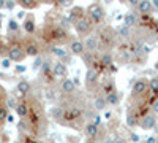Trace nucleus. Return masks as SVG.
Wrapping results in <instances>:
<instances>
[{"mask_svg": "<svg viewBox=\"0 0 158 143\" xmlns=\"http://www.w3.org/2000/svg\"><path fill=\"white\" fill-rule=\"evenodd\" d=\"M84 118V110L77 105H71L70 108H65V116L62 124H76Z\"/></svg>", "mask_w": 158, "mask_h": 143, "instance_id": "nucleus-1", "label": "nucleus"}, {"mask_svg": "<svg viewBox=\"0 0 158 143\" xmlns=\"http://www.w3.org/2000/svg\"><path fill=\"white\" fill-rule=\"evenodd\" d=\"M8 57H10L13 62H22L25 57H27L24 43H19V42L11 43V45L8 46Z\"/></svg>", "mask_w": 158, "mask_h": 143, "instance_id": "nucleus-2", "label": "nucleus"}, {"mask_svg": "<svg viewBox=\"0 0 158 143\" xmlns=\"http://www.w3.org/2000/svg\"><path fill=\"white\" fill-rule=\"evenodd\" d=\"M98 37H100L101 46H108V48H112L114 43H115V40L118 38V37H117V32L112 30L111 27H104V29L98 34Z\"/></svg>", "mask_w": 158, "mask_h": 143, "instance_id": "nucleus-3", "label": "nucleus"}, {"mask_svg": "<svg viewBox=\"0 0 158 143\" xmlns=\"http://www.w3.org/2000/svg\"><path fill=\"white\" fill-rule=\"evenodd\" d=\"M73 27H74V30H76V34H77L79 37H85V35H90L92 27H94V22L90 21L89 16H84L82 19L76 21Z\"/></svg>", "mask_w": 158, "mask_h": 143, "instance_id": "nucleus-4", "label": "nucleus"}, {"mask_svg": "<svg viewBox=\"0 0 158 143\" xmlns=\"http://www.w3.org/2000/svg\"><path fill=\"white\" fill-rule=\"evenodd\" d=\"M87 16L90 18V21L94 24H100L104 19V10L100 3H92L87 8Z\"/></svg>", "mask_w": 158, "mask_h": 143, "instance_id": "nucleus-5", "label": "nucleus"}, {"mask_svg": "<svg viewBox=\"0 0 158 143\" xmlns=\"http://www.w3.org/2000/svg\"><path fill=\"white\" fill-rule=\"evenodd\" d=\"M149 91V81L146 78H139L133 83V87H131V99L133 97H142Z\"/></svg>", "mask_w": 158, "mask_h": 143, "instance_id": "nucleus-6", "label": "nucleus"}, {"mask_svg": "<svg viewBox=\"0 0 158 143\" xmlns=\"http://www.w3.org/2000/svg\"><path fill=\"white\" fill-rule=\"evenodd\" d=\"M84 45H85V51L97 54V51H98V49H100V46H101V43H100V37H98V35H95V34L87 35V38L84 40Z\"/></svg>", "mask_w": 158, "mask_h": 143, "instance_id": "nucleus-7", "label": "nucleus"}, {"mask_svg": "<svg viewBox=\"0 0 158 143\" xmlns=\"http://www.w3.org/2000/svg\"><path fill=\"white\" fill-rule=\"evenodd\" d=\"M156 116L153 113H147L144 114L142 118L139 119V127L142 129V131H152V129L156 127Z\"/></svg>", "mask_w": 158, "mask_h": 143, "instance_id": "nucleus-8", "label": "nucleus"}, {"mask_svg": "<svg viewBox=\"0 0 158 143\" xmlns=\"http://www.w3.org/2000/svg\"><path fill=\"white\" fill-rule=\"evenodd\" d=\"M68 51L71 56H79L81 57L84 53H85V45L82 40H77V38H73L70 42V46H68Z\"/></svg>", "mask_w": 158, "mask_h": 143, "instance_id": "nucleus-9", "label": "nucleus"}, {"mask_svg": "<svg viewBox=\"0 0 158 143\" xmlns=\"http://www.w3.org/2000/svg\"><path fill=\"white\" fill-rule=\"evenodd\" d=\"M52 75H54V78H67L68 75V67L67 64H63L62 60H57L52 64Z\"/></svg>", "mask_w": 158, "mask_h": 143, "instance_id": "nucleus-10", "label": "nucleus"}, {"mask_svg": "<svg viewBox=\"0 0 158 143\" xmlns=\"http://www.w3.org/2000/svg\"><path fill=\"white\" fill-rule=\"evenodd\" d=\"M84 132H85V135L89 137V140H95V141H97V138L100 137V126L95 124L94 121H89V123L84 126Z\"/></svg>", "mask_w": 158, "mask_h": 143, "instance_id": "nucleus-11", "label": "nucleus"}, {"mask_svg": "<svg viewBox=\"0 0 158 143\" xmlns=\"http://www.w3.org/2000/svg\"><path fill=\"white\" fill-rule=\"evenodd\" d=\"M24 48H25V53L30 57H38L41 49H40V45L35 42V40H25L24 42Z\"/></svg>", "mask_w": 158, "mask_h": 143, "instance_id": "nucleus-12", "label": "nucleus"}, {"mask_svg": "<svg viewBox=\"0 0 158 143\" xmlns=\"http://www.w3.org/2000/svg\"><path fill=\"white\" fill-rule=\"evenodd\" d=\"M16 114L19 116V119H25V118H29V114H30V103L25 102V99H21L19 103H18V107L15 108Z\"/></svg>", "mask_w": 158, "mask_h": 143, "instance_id": "nucleus-13", "label": "nucleus"}, {"mask_svg": "<svg viewBox=\"0 0 158 143\" xmlns=\"http://www.w3.org/2000/svg\"><path fill=\"white\" fill-rule=\"evenodd\" d=\"M76 83L73 80H70V78H63L62 83H60V89H62V92L63 94H67V96H73L76 94Z\"/></svg>", "mask_w": 158, "mask_h": 143, "instance_id": "nucleus-14", "label": "nucleus"}, {"mask_svg": "<svg viewBox=\"0 0 158 143\" xmlns=\"http://www.w3.org/2000/svg\"><path fill=\"white\" fill-rule=\"evenodd\" d=\"M92 105H94V110L95 111H104L108 107V102H106V96L104 94H97L94 97V100H92Z\"/></svg>", "mask_w": 158, "mask_h": 143, "instance_id": "nucleus-15", "label": "nucleus"}, {"mask_svg": "<svg viewBox=\"0 0 158 143\" xmlns=\"http://www.w3.org/2000/svg\"><path fill=\"white\" fill-rule=\"evenodd\" d=\"M30 89H32V84L29 81H25V80L19 81L18 86H16V96L19 97V100L24 99L25 96H29L30 94Z\"/></svg>", "mask_w": 158, "mask_h": 143, "instance_id": "nucleus-16", "label": "nucleus"}, {"mask_svg": "<svg viewBox=\"0 0 158 143\" xmlns=\"http://www.w3.org/2000/svg\"><path fill=\"white\" fill-rule=\"evenodd\" d=\"M100 78V72L95 69V67H89L87 72H85V84L87 86H95L97 81Z\"/></svg>", "mask_w": 158, "mask_h": 143, "instance_id": "nucleus-17", "label": "nucleus"}, {"mask_svg": "<svg viewBox=\"0 0 158 143\" xmlns=\"http://www.w3.org/2000/svg\"><path fill=\"white\" fill-rule=\"evenodd\" d=\"M22 29L25 30V34H29V35L36 32V22H35L33 15H27V18L22 21Z\"/></svg>", "mask_w": 158, "mask_h": 143, "instance_id": "nucleus-18", "label": "nucleus"}, {"mask_svg": "<svg viewBox=\"0 0 158 143\" xmlns=\"http://www.w3.org/2000/svg\"><path fill=\"white\" fill-rule=\"evenodd\" d=\"M117 37L120 38V40H127L130 42L131 38H133V29L127 27V25H120V27H117Z\"/></svg>", "mask_w": 158, "mask_h": 143, "instance_id": "nucleus-19", "label": "nucleus"}, {"mask_svg": "<svg viewBox=\"0 0 158 143\" xmlns=\"http://www.w3.org/2000/svg\"><path fill=\"white\" fill-rule=\"evenodd\" d=\"M85 8H82V7H73L71 10H70V15H68V18L73 21V22H76V21H79V19H82L84 16H85Z\"/></svg>", "mask_w": 158, "mask_h": 143, "instance_id": "nucleus-20", "label": "nucleus"}, {"mask_svg": "<svg viewBox=\"0 0 158 143\" xmlns=\"http://www.w3.org/2000/svg\"><path fill=\"white\" fill-rule=\"evenodd\" d=\"M152 11H153L152 0H141V3L138 5V13H141V15H150Z\"/></svg>", "mask_w": 158, "mask_h": 143, "instance_id": "nucleus-21", "label": "nucleus"}, {"mask_svg": "<svg viewBox=\"0 0 158 143\" xmlns=\"http://www.w3.org/2000/svg\"><path fill=\"white\" fill-rule=\"evenodd\" d=\"M120 99H122V94L118 92V91H112V92L106 94V102H108V105L111 107H115L120 103Z\"/></svg>", "mask_w": 158, "mask_h": 143, "instance_id": "nucleus-22", "label": "nucleus"}, {"mask_svg": "<svg viewBox=\"0 0 158 143\" xmlns=\"http://www.w3.org/2000/svg\"><path fill=\"white\" fill-rule=\"evenodd\" d=\"M123 25H127L130 29H133L135 25H138V15L136 13H127L123 16Z\"/></svg>", "mask_w": 158, "mask_h": 143, "instance_id": "nucleus-23", "label": "nucleus"}, {"mask_svg": "<svg viewBox=\"0 0 158 143\" xmlns=\"http://www.w3.org/2000/svg\"><path fill=\"white\" fill-rule=\"evenodd\" d=\"M51 116H52V119H56L57 123L62 124L63 116H65V108L63 107H52L51 108Z\"/></svg>", "mask_w": 158, "mask_h": 143, "instance_id": "nucleus-24", "label": "nucleus"}, {"mask_svg": "<svg viewBox=\"0 0 158 143\" xmlns=\"http://www.w3.org/2000/svg\"><path fill=\"white\" fill-rule=\"evenodd\" d=\"M16 127H18V132L21 135H25V134H30L32 132L30 131V123L27 121V118H25V119H19V123L16 124Z\"/></svg>", "mask_w": 158, "mask_h": 143, "instance_id": "nucleus-25", "label": "nucleus"}, {"mask_svg": "<svg viewBox=\"0 0 158 143\" xmlns=\"http://www.w3.org/2000/svg\"><path fill=\"white\" fill-rule=\"evenodd\" d=\"M98 62L101 64V67H111V65H114V57L109 53H103L101 57L98 59Z\"/></svg>", "mask_w": 158, "mask_h": 143, "instance_id": "nucleus-26", "label": "nucleus"}, {"mask_svg": "<svg viewBox=\"0 0 158 143\" xmlns=\"http://www.w3.org/2000/svg\"><path fill=\"white\" fill-rule=\"evenodd\" d=\"M19 5L24 10H35L40 5V0H19Z\"/></svg>", "mask_w": 158, "mask_h": 143, "instance_id": "nucleus-27", "label": "nucleus"}, {"mask_svg": "<svg viewBox=\"0 0 158 143\" xmlns=\"http://www.w3.org/2000/svg\"><path fill=\"white\" fill-rule=\"evenodd\" d=\"M6 29H8L10 34H19L21 25H19V22H18L16 19H8V22H6Z\"/></svg>", "mask_w": 158, "mask_h": 143, "instance_id": "nucleus-28", "label": "nucleus"}, {"mask_svg": "<svg viewBox=\"0 0 158 143\" xmlns=\"http://www.w3.org/2000/svg\"><path fill=\"white\" fill-rule=\"evenodd\" d=\"M51 51H52V54H54V56H57V57H59V60H60V59H63L65 56H67V54L70 53L68 49H63V48H60V46H57V45H56V46H52V49H51Z\"/></svg>", "mask_w": 158, "mask_h": 143, "instance_id": "nucleus-29", "label": "nucleus"}, {"mask_svg": "<svg viewBox=\"0 0 158 143\" xmlns=\"http://www.w3.org/2000/svg\"><path fill=\"white\" fill-rule=\"evenodd\" d=\"M81 59L84 60V64H85L87 69H89V67H92V64L95 62V54H94V53H89V51H85V53L81 56Z\"/></svg>", "mask_w": 158, "mask_h": 143, "instance_id": "nucleus-30", "label": "nucleus"}, {"mask_svg": "<svg viewBox=\"0 0 158 143\" xmlns=\"http://www.w3.org/2000/svg\"><path fill=\"white\" fill-rule=\"evenodd\" d=\"M59 25H60V27H63L65 30H68V29H71L73 25H74V22H73L68 16H62L60 21H59Z\"/></svg>", "mask_w": 158, "mask_h": 143, "instance_id": "nucleus-31", "label": "nucleus"}, {"mask_svg": "<svg viewBox=\"0 0 158 143\" xmlns=\"http://www.w3.org/2000/svg\"><path fill=\"white\" fill-rule=\"evenodd\" d=\"M136 124H139L138 119H136V114L133 111H128V114H127V126L128 127H135Z\"/></svg>", "mask_w": 158, "mask_h": 143, "instance_id": "nucleus-32", "label": "nucleus"}, {"mask_svg": "<svg viewBox=\"0 0 158 143\" xmlns=\"http://www.w3.org/2000/svg\"><path fill=\"white\" fill-rule=\"evenodd\" d=\"M114 86H115V84H114V81H112V80H109V81H106V83H104V84H103V94H104V96H106V94H109V92H112V91H115V89H114Z\"/></svg>", "mask_w": 158, "mask_h": 143, "instance_id": "nucleus-33", "label": "nucleus"}, {"mask_svg": "<svg viewBox=\"0 0 158 143\" xmlns=\"http://www.w3.org/2000/svg\"><path fill=\"white\" fill-rule=\"evenodd\" d=\"M6 107L11 110V108H16L18 107V103H19V100L18 99H15V97H13V96H6Z\"/></svg>", "mask_w": 158, "mask_h": 143, "instance_id": "nucleus-34", "label": "nucleus"}, {"mask_svg": "<svg viewBox=\"0 0 158 143\" xmlns=\"http://www.w3.org/2000/svg\"><path fill=\"white\" fill-rule=\"evenodd\" d=\"M149 89L152 92L158 94V76H153L152 80H149Z\"/></svg>", "mask_w": 158, "mask_h": 143, "instance_id": "nucleus-35", "label": "nucleus"}, {"mask_svg": "<svg viewBox=\"0 0 158 143\" xmlns=\"http://www.w3.org/2000/svg\"><path fill=\"white\" fill-rule=\"evenodd\" d=\"M43 62H44V57L43 56H38V57H35V62H33V70H38L40 67H43Z\"/></svg>", "mask_w": 158, "mask_h": 143, "instance_id": "nucleus-36", "label": "nucleus"}, {"mask_svg": "<svg viewBox=\"0 0 158 143\" xmlns=\"http://www.w3.org/2000/svg\"><path fill=\"white\" fill-rule=\"evenodd\" d=\"M0 65H2L3 69H6V70H8V69L11 67V59H10V57H3L2 60H0Z\"/></svg>", "mask_w": 158, "mask_h": 143, "instance_id": "nucleus-37", "label": "nucleus"}, {"mask_svg": "<svg viewBox=\"0 0 158 143\" xmlns=\"http://www.w3.org/2000/svg\"><path fill=\"white\" fill-rule=\"evenodd\" d=\"M5 8H6V11H13V10L16 8V2H15V0H6Z\"/></svg>", "mask_w": 158, "mask_h": 143, "instance_id": "nucleus-38", "label": "nucleus"}, {"mask_svg": "<svg viewBox=\"0 0 158 143\" xmlns=\"http://www.w3.org/2000/svg\"><path fill=\"white\" fill-rule=\"evenodd\" d=\"M15 72H16V73H25V72H27V67L22 65V64H18L16 69H15Z\"/></svg>", "mask_w": 158, "mask_h": 143, "instance_id": "nucleus-39", "label": "nucleus"}, {"mask_svg": "<svg viewBox=\"0 0 158 143\" xmlns=\"http://www.w3.org/2000/svg\"><path fill=\"white\" fill-rule=\"evenodd\" d=\"M92 121H94L95 124H98V126H101V116L98 113H95L94 116H92Z\"/></svg>", "mask_w": 158, "mask_h": 143, "instance_id": "nucleus-40", "label": "nucleus"}, {"mask_svg": "<svg viewBox=\"0 0 158 143\" xmlns=\"http://www.w3.org/2000/svg\"><path fill=\"white\" fill-rule=\"evenodd\" d=\"M100 143H115V140H114V137L106 135V137H103V140H101Z\"/></svg>", "mask_w": 158, "mask_h": 143, "instance_id": "nucleus-41", "label": "nucleus"}, {"mask_svg": "<svg viewBox=\"0 0 158 143\" xmlns=\"http://www.w3.org/2000/svg\"><path fill=\"white\" fill-rule=\"evenodd\" d=\"M130 140L133 141V143H139V140H141V138H139V135H138V134L131 132V134H130Z\"/></svg>", "mask_w": 158, "mask_h": 143, "instance_id": "nucleus-42", "label": "nucleus"}, {"mask_svg": "<svg viewBox=\"0 0 158 143\" xmlns=\"http://www.w3.org/2000/svg\"><path fill=\"white\" fill-rule=\"evenodd\" d=\"M57 3L62 5V7H68V5L73 3V0H57Z\"/></svg>", "mask_w": 158, "mask_h": 143, "instance_id": "nucleus-43", "label": "nucleus"}, {"mask_svg": "<svg viewBox=\"0 0 158 143\" xmlns=\"http://www.w3.org/2000/svg\"><path fill=\"white\" fill-rule=\"evenodd\" d=\"M152 111H153L155 114H158V99H155L153 103H152Z\"/></svg>", "mask_w": 158, "mask_h": 143, "instance_id": "nucleus-44", "label": "nucleus"}, {"mask_svg": "<svg viewBox=\"0 0 158 143\" xmlns=\"http://www.w3.org/2000/svg\"><path fill=\"white\" fill-rule=\"evenodd\" d=\"M127 3H128L130 7H136V8H138V5L141 3V0H127Z\"/></svg>", "mask_w": 158, "mask_h": 143, "instance_id": "nucleus-45", "label": "nucleus"}, {"mask_svg": "<svg viewBox=\"0 0 158 143\" xmlns=\"http://www.w3.org/2000/svg\"><path fill=\"white\" fill-rule=\"evenodd\" d=\"M103 118L106 119V121L112 119V111H109V110H108V111H104V113H103Z\"/></svg>", "mask_w": 158, "mask_h": 143, "instance_id": "nucleus-46", "label": "nucleus"}, {"mask_svg": "<svg viewBox=\"0 0 158 143\" xmlns=\"http://www.w3.org/2000/svg\"><path fill=\"white\" fill-rule=\"evenodd\" d=\"M114 140H115V143H125V140L122 138V135H118V134L114 135Z\"/></svg>", "mask_w": 158, "mask_h": 143, "instance_id": "nucleus-47", "label": "nucleus"}, {"mask_svg": "<svg viewBox=\"0 0 158 143\" xmlns=\"http://www.w3.org/2000/svg\"><path fill=\"white\" fill-rule=\"evenodd\" d=\"M16 18H18V19H22V18L25 19V18H27V16H25V11H18V13H16Z\"/></svg>", "mask_w": 158, "mask_h": 143, "instance_id": "nucleus-48", "label": "nucleus"}, {"mask_svg": "<svg viewBox=\"0 0 158 143\" xmlns=\"http://www.w3.org/2000/svg\"><path fill=\"white\" fill-rule=\"evenodd\" d=\"M156 138H158V137H153V135H150V137H147L146 143H156Z\"/></svg>", "mask_w": 158, "mask_h": 143, "instance_id": "nucleus-49", "label": "nucleus"}, {"mask_svg": "<svg viewBox=\"0 0 158 143\" xmlns=\"http://www.w3.org/2000/svg\"><path fill=\"white\" fill-rule=\"evenodd\" d=\"M5 3H6V0H0V10L5 8Z\"/></svg>", "mask_w": 158, "mask_h": 143, "instance_id": "nucleus-50", "label": "nucleus"}, {"mask_svg": "<svg viewBox=\"0 0 158 143\" xmlns=\"http://www.w3.org/2000/svg\"><path fill=\"white\" fill-rule=\"evenodd\" d=\"M152 5H153V8H158V0H152Z\"/></svg>", "mask_w": 158, "mask_h": 143, "instance_id": "nucleus-51", "label": "nucleus"}, {"mask_svg": "<svg viewBox=\"0 0 158 143\" xmlns=\"http://www.w3.org/2000/svg\"><path fill=\"white\" fill-rule=\"evenodd\" d=\"M13 119H15V118H13V114H10V116H8V119H6V121H8V123H13Z\"/></svg>", "mask_w": 158, "mask_h": 143, "instance_id": "nucleus-52", "label": "nucleus"}, {"mask_svg": "<svg viewBox=\"0 0 158 143\" xmlns=\"http://www.w3.org/2000/svg\"><path fill=\"white\" fill-rule=\"evenodd\" d=\"M104 2H106V3H112V0H104Z\"/></svg>", "mask_w": 158, "mask_h": 143, "instance_id": "nucleus-53", "label": "nucleus"}, {"mask_svg": "<svg viewBox=\"0 0 158 143\" xmlns=\"http://www.w3.org/2000/svg\"><path fill=\"white\" fill-rule=\"evenodd\" d=\"M155 69L158 70V60H156V64H155Z\"/></svg>", "mask_w": 158, "mask_h": 143, "instance_id": "nucleus-54", "label": "nucleus"}, {"mask_svg": "<svg viewBox=\"0 0 158 143\" xmlns=\"http://www.w3.org/2000/svg\"><path fill=\"white\" fill-rule=\"evenodd\" d=\"M0 27H2V19H0Z\"/></svg>", "mask_w": 158, "mask_h": 143, "instance_id": "nucleus-55", "label": "nucleus"}, {"mask_svg": "<svg viewBox=\"0 0 158 143\" xmlns=\"http://www.w3.org/2000/svg\"><path fill=\"white\" fill-rule=\"evenodd\" d=\"M156 143H158V138H156Z\"/></svg>", "mask_w": 158, "mask_h": 143, "instance_id": "nucleus-56", "label": "nucleus"}, {"mask_svg": "<svg viewBox=\"0 0 158 143\" xmlns=\"http://www.w3.org/2000/svg\"><path fill=\"white\" fill-rule=\"evenodd\" d=\"M18 143H19V141H18Z\"/></svg>", "mask_w": 158, "mask_h": 143, "instance_id": "nucleus-57", "label": "nucleus"}]
</instances>
